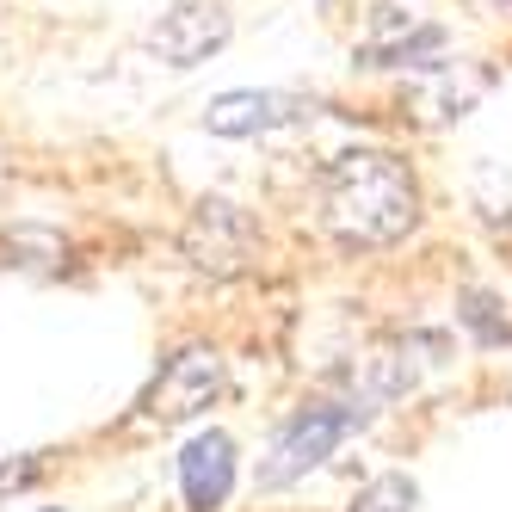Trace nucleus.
Wrapping results in <instances>:
<instances>
[{
    "label": "nucleus",
    "mask_w": 512,
    "mask_h": 512,
    "mask_svg": "<svg viewBox=\"0 0 512 512\" xmlns=\"http://www.w3.org/2000/svg\"><path fill=\"white\" fill-rule=\"evenodd\" d=\"M438 62H451V31L395 0H377L352 38V68L364 75H432Z\"/></svg>",
    "instance_id": "3"
},
{
    "label": "nucleus",
    "mask_w": 512,
    "mask_h": 512,
    "mask_svg": "<svg viewBox=\"0 0 512 512\" xmlns=\"http://www.w3.org/2000/svg\"><path fill=\"white\" fill-rule=\"evenodd\" d=\"M223 389H229L223 352L192 340V346H173L161 358V371L149 377V389L136 395V414L149 426H192V420H204L216 401H223Z\"/></svg>",
    "instance_id": "4"
},
{
    "label": "nucleus",
    "mask_w": 512,
    "mask_h": 512,
    "mask_svg": "<svg viewBox=\"0 0 512 512\" xmlns=\"http://www.w3.org/2000/svg\"><path fill=\"white\" fill-rule=\"evenodd\" d=\"M346 512H426V494H420V482L408 469H383L352 494Z\"/></svg>",
    "instance_id": "11"
},
{
    "label": "nucleus",
    "mask_w": 512,
    "mask_h": 512,
    "mask_svg": "<svg viewBox=\"0 0 512 512\" xmlns=\"http://www.w3.org/2000/svg\"><path fill=\"white\" fill-rule=\"evenodd\" d=\"M229 38H235V19L223 13V0H173V7L142 31L149 56H161L167 68H179V75H192V68H204L210 56H223Z\"/></svg>",
    "instance_id": "7"
},
{
    "label": "nucleus",
    "mask_w": 512,
    "mask_h": 512,
    "mask_svg": "<svg viewBox=\"0 0 512 512\" xmlns=\"http://www.w3.org/2000/svg\"><path fill=\"white\" fill-rule=\"evenodd\" d=\"M457 327L469 334L475 352H512V309L494 290H457Z\"/></svg>",
    "instance_id": "10"
},
{
    "label": "nucleus",
    "mask_w": 512,
    "mask_h": 512,
    "mask_svg": "<svg viewBox=\"0 0 512 512\" xmlns=\"http://www.w3.org/2000/svg\"><path fill=\"white\" fill-rule=\"evenodd\" d=\"M44 482V451H0V506Z\"/></svg>",
    "instance_id": "12"
},
{
    "label": "nucleus",
    "mask_w": 512,
    "mask_h": 512,
    "mask_svg": "<svg viewBox=\"0 0 512 512\" xmlns=\"http://www.w3.org/2000/svg\"><path fill=\"white\" fill-rule=\"evenodd\" d=\"M173 475H179L186 512H223L235 500V482H241V445L223 426H204V432H192L186 445H179Z\"/></svg>",
    "instance_id": "8"
},
{
    "label": "nucleus",
    "mask_w": 512,
    "mask_h": 512,
    "mask_svg": "<svg viewBox=\"0 0 512 512\" xmlns=\"http://www.w3.org/2000/svg\"><path fill=\"white\" fill-rule=\"evenodd\" d=\"M371 420H377L371 408H358V401H346V395H334V389L309 395L303 408H290V414L272 426L260 463H253V488H260V494H284V488L309 482V475L334 457L346 438H358Z\"/></svg>",
    "instance_id": "2"
},
{
    "label": "nucleus",
    "mask_w": 512,
    "mask_h": 512,
    "mask_svg": "<svg viewBox=\"0 0 512 512\" xmlns=\"http://www.w3.org/2000/svg\"><path fill=\"white\" fill-rule=\"evenodd\" d=\"M321 105L309 93H290V87H229L204 99L198 124L223 142H260V136H278V130H297V124H315Z\"/></svg>",
    "instance_id": "6"
},
{
    "label": "nucleus",
    "mask_w": 512,
    "mask_h": 512,
    "mask_svg": "<svg viewBox=\"0 0 512 512\" xmlns=\"http://www.w3.org/2000/svg\"><path fill=\"white\" fill-rule=\"evenodd\" d=\"M179 253H186V266L210 284L247 278L253 260H260V223H253V210H241L235 198L204 192L186 216V229H179Z\"/></svg>",
    "instance_id": "5"
},
{
    "label": "nucleus",
    "mask_w": 512,
    "mask_h": 512,
    "mask_svg": "<svg viewBox=\"0 0 512 512\" xmlns=\"http://www.w3.org/2000/svg\"><path fill=\"white\" fill-rule=\"evenodd\" d=\"M420 216H426V198L408 155L358 142V149H340L321 167V223L346 253L401 247L420 229Z\"/></svg>",
    "instance_id": "1"
},
{
    "label": "nucleus",
    "mask_w": 512,
    "mask_h": 512,
    "mask_svg": "<svg viewBox=\"0 0 512 512\" xmlns=\"http://www.w3.org/2000/svg\"><path fill=\"white\" fill-rule=\"evenodd\" d=\"M38 512H68V506H38Z\"/></svg>",
    "instance_id": "13"
},
{
    "label": "nucleus",
    "mask_w": 512,
    "mask_h": 512,
    "mask_svg": "<svg viewBox=\"0 0 512 512\" xmlns=\"http://www.w3.org/2000/svg\"><path fill=\"white\" fill-rule=\"evenodd\" d=\"M494 68H482V62H438L432 75H414V87H408V99L420 105V112L432 118V124H457V118H469L475 105H482L488 93H494Z\"/></svg>",
    "instance_id": "9"
}]
</instances>
